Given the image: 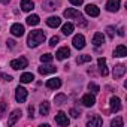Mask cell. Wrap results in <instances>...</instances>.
Masks as SVG:
<instances>
[{"label":"cell","mask_w":127,"mask_h":127,"mask_svg":"<svg viewBox=\"0 0 127 127\" xmlns=\"http://www.w3.org/2000/svg\"><path fill=\"white\" fill-rule=\"evenodd\" d=\"M46 36H45V32L43 30H33L29 37H27V45L30 48H36L37 45H40L42 42H45Z\"/></svg>","instance_id":"1"},{"label":"cell","mask_w":127,"mask_h":127,"mask_svg":"<svg viewBox=\"0 0 127 127\" xmlns=\"http://www.w3.org/2000/svg\"><path fill=\"white\" fill-rule=\"evenodd\" d=\"M29 66V61L26 57H20V58H14L11 61V67L15 69V70H20V69H26Z\"/></svg>","instance_id":"2"},{"label":"cell","mask_w":127,"mask_h":127,"mask_svg":"<svg viewBox=\"0 0 127 127\" xmlns=\"http://www.w3.org/2000/svg\"><path fill=\"white\" fill-rule=\"evenodd\" d=\"M27 96H29V93H27V90L24 88V87H17V90H15V99H17V102L18 103H23V102H26L27 100Z\"/></svg>","instance_id":"3"},{"label":"cell","mask_w":127,"mask_h":127,"mask_svg":"<svg viewBox=\"0 0 127 127\" xmlns=\"http://www.w3.org/2000/svg\"><path fill=\"white\" fill-rule=\"evenodd\" d=\"M69 118H67V115L64 114V112H63V111H60L57 115H55V124H58V126H63V127H64V126H69Z\"/></svg>","instance_id":"4"},{"label":"cell","mask_w":127,"mask_h":127,"mask_svg":"<svg viewBox=\"0 0 127 127\" xmlns=\"http://www.w3.org/2000/svg\"><path fill=\"white\" fill-rule=\"evenodd\" d=\"M63 15H64L67 20H70V18H75V20H79L81 17H82V14L79 12V11H76L75 8H67L66 11H64V14H63Z\"/></svg>","instance_id":"5"},{"label":"cell","mask_w":127,"mask_h":127,"mask_svg":"<svg viewBox=\"0 0 127 127\" xmlns=\"http://www.w3.org/2000/svg\"><path fill=\"white\" fill-rule=\"evenodd\" d=\"M72 43H73V46H75L76 49H82V48L85 46V37H84L82 34H75Z\"/></svg>","instance_id":"6"},{"label":"cell","mask_w":127,"mask_h":127,"mask_svg":"<svg viewBox=\"0 0 127 127\" xmlns=\"http://www.w3.org/2000/svg\"><path fill=\"white\" fill-rule=\"evenodd\" d=\"M81 103L84 105V106H87V108H91V106H94V103H96V97L93 96V94H84L82 96V99H81Z\"/></svg>","instance_id":"7"},{"label":"cell","mask_w":127,"mask_h":127,"mask_svg":"<svg viewBox=\"0 0 127 127\" xmlns=\"http://www.w3.org/2000/svg\"><path fill=\"white\" fill-rule=\"evenodd\" d=\"M109 106H111V111L112 112H118L121 109V100H120V97L112 96L111 100H109Z\"/></svg>","instance_id":"8"},{"label":"cell","mask_w":127,"mask_h":127,"mask_svg":"<svg viewBox=\"0 0 127 127\" xmlns=\"http://www.w3.org/2000/svg\"><path fill=\"white\" fill-rule=\"evenodd\" d=\"M69 55H70V49L67 48V46H61L57 52H55V57L58 58V60H64V58H69Z\"/></svg>","instance_id":"9"},{"label":"cell","mask_w":127,"mask_h":127,"mask_svg":"<svg viewBox=\"0 0 127 127\" xmlns=\"http://www.w3.org/2000/svg\"><path fill=\"white\" fill-rule=\"evenodd\" d=\"M114 79H120V78H123L124 76V73H126V66L124 64H117L115 67H114Z\"/></svg>","instance_id":"10"},{"label":"cell","mask_w":127,"mask_h":127,"mask_svg":"<svg viewBox=\"0 0 127 127\" xmlns=\"http://www.w3.org/2000/svg\"><path fill=\"white\" fill-rule=\"evenodd\" d=\"M58 6V0H43V3H42V8L45 11H54L57 9Z\"/></svg>","instance_id":"11"},{"label":"cell","mask_w":127,"mask_h":127,"mask_svg":"<svg viewBox=\"0 0 127 127\" xmlns=\"http://www.w3.org/2000/svg\"><path fill=\"white\" fill-rule=\"evenodd\" d=\"M120 5H121V0H108L106 3V9L109 12H117L120 9Z\"/></svg>","instance_id":"12"},{"label":"cell","mask_w":127,"mask_h":127,"mask_svg":"<svg viewBox=\"0 0 127 127\" xmlns=\"http://www.w3.org/2000/svg\"><path fill=\"white\" fill-rule=\"evenodd\" d=\"M11 33L14 34V36H17V37H20V36H23L24 34V26L23 24H12V27H11Z\"/></svg>","instance_id":"13"},{"label":"cell","mask_w":127,"mask_h":127,"mask_svg":"<svg viewBox=\"0 0 127 127\" xmlns=\"http://www.w3.org/2000/svg\"><path fill=\"white\" fill-rule=\"evenodd\" d=\"M20 117H21V111H20V109H14L12 114H11L9 118H8V126H14V124L20 120Z\"/></svg>","instance_id":"14"},{"label":"cell","mask_w":127,"mask_h":127,"mask_svg":"<svg viewBox=\"0 0 127 127\" xmlns=\"http://www.w3.org/2000/svg\"><path fill=\"white\" fill-rule=\"evenodd\" d=\"M97 64H99V70H100V73H102L103 76H108L109 70H108V66H106V60H105L103 57H100V58L97 60Z\"/></svg>","instance_id":"15"},{"label":"cell","mask_w":127,"mask_h":127,"mask_svg":"<svg viewBox=\"0 0 127 127\" xmlns=\"http://www.w3.org/2000/svg\"><path fill=\"white\" fill-rule=\"evenodd\" d=\"M61 87V79L60 78H52V79H48L46 81V88H51V90H57Z\"/></svg>","instance_id":"16"},{"label":"cell","mask_w":127,"mask_h":127,"mask_svg":"<svg viewBox=\"0 0 127 127\" xmlns=\"http://www.w3.org/2000/svg\"><path fill=\"white\" fill-rule=\"evenodd\" d=\"M85 12H87L90 17H99L100 9H99L96 5H87V6H85Z\"/></svg>","instance_id":"17"},{"label":"cell","mask_w":127,"mask_h":127,"mask_svg":"<svg viewBox=\"0 0 127 127\" xmlns=\"http://www.w3.org/2000/svg\"><path fill=\"white\" fill-rule=\"evenodd\" d=\"M103 124V120L100 118V115H94L91 120H88V123H87V126L88 127H100Z\"/></svg>","instance_id":"18"},{"label":"cell","mask_w":127,"mask_h":127,"mask_svg":"<svg viewBox=\"0 0 127 127\" xmlns=\"http://www.w3.org/2000/svg\"><path fill=\"white\" fill-rule=\"evenodd\" d=\"M127 55V48L124 45H118L114 49V57H126Z\"/></svg>","instance_id":"19"},{"label":"cell","mask_w":127,"mask_h":127,"mask_svg":"<svg viewBox=\"0 0 127 127\" xmlns=\"http://www.w3.org/2000/svg\"><path fill=\"white\" fill-rule=\"evenodd\" d=\"M33 8H34V3L32 0H21V9L24 12H30Z\"/></svg>","instance_id":"20"},{"label":"cell","mask_w":127,"mask_h":127,"mask_svg":"<svg viewBox=\"0 0 127 127\" xmlns=\"http://www.w3.org/2000/svg\"><path fill=\"white\" fill-rule=\"evenodd\" d=\"M105 43V36L102 34V33H96L94 36H93V45L94 46H100V45H103Z\"/></svg>","instance_id":"21"},{"label":"cell","mask_w":127,"mask_h":127,"mask_svg":"<svg viewBox=\"0 0 127 127\" xmlns=\"http://www.w3.org/2000/svg\"><path fill=\"white\" fill-rule=\"evenodd\" d=\"M54 72H57V67H54V66H40L39 67V73L40 75H48V73H54Z\"/></svg>","instance_id":"22"},{"label":"cell","mask_w":127,"mask_h":127,"mask_svg":"<svg viewBox=\"0 0 127 127\" xmlns=\"http://www.w3.org/2000/svg\"><path fill=\"white\" fill-rule=\"evenodd\" d=\"M46 24H48L49 27L55 29V27H58V26L61 24V20H60L58 17H49V18L46 20Z\"/></svg>","instance_id":"23"},{"label":"cell","mask_w":127,"mask_h":127,"mask_svg":"<svg viewBox=\"0 0 127 127\" xmlns=\"http://www.w3.org/2000/svg\"><path fill=\"white\" fill-rule=\"evenodd\" d=\"M39 112H40V115H48L49 114V103L48 102H43V103H40V106H39Z\"/></svg>","instance_id":"24"},{"label":"cell","mask_w":127,"mask_h":127,"mask_svg":"<svg viewBox=\"0 0 127 127\" xmlns=\"http://www.w3.org/2000/svg\"><path fill=\"white\" fill-rule=\"evenodd\" d=\"M61 32L64 33L66 36H69V34H72V32H73V24L72 23H66L64 26L61 27Z\"/></svg>","instance_id":"25"},{"label":"cell","mask_w":127,"mask_h":127,"mask_svg":"<svg viewBox=\"0 0 127 127\" xmlns=\"http://www.w3.org/2000/svg\"><path fill=\"white\" fill-rule=\"evenodd\" d=\"M39 17L37 15H30V17H27V24L29 26H37L39 24Z\"/></svg>","instance_id":"26"},{"label":"cell","mask_w":127,"mask_h":127,"mask_svg":"<svg viewBox=\"0 0 127 127\" xmlns=\"http://www.w3.org/2000/svg\"><path fill=\"white\" fill-rule=\"evenodd\" d=\"M33 79H34L33 73H23V75H21V78H20V81H21V82H24V84H27V82H32Z\"/></svg>","instance_id":"27"},{"label":"cell","mask_w":127,"mask_h":127,"mask_svg":"<svg viewBox=\"0 0 127 127\" xmlns=\"http://www.w3.org/2000/svg\"><path fill=\"white\" fill-rule=\"evenodd\" d=\"M66 94H57L55 97H54V102H55V105H63L66 102Z\"/></svg>","instance_id":"28"},{"label":"cell","mask_w":127,"mask_h":127,"mask_svg":"<svg viewBox=\"0 0 127 127\" xmlns=\"http://www.w3.org/2000/svg\"><path fill=\"white\" fill-rule=\"evenodd\" d=\"M123 124H124V121H123L121 117H117V118H114V120L111 121V126H112V127H123Z\"/></svg>","instance_id":"29"},{"label":"cell","mask_w":127,"mask_h":127,"mask_svg":"<svg viewBox=\"0 0 127 127\" xmlns=\"http://www.w3.org/2000/svg\"><path fill=\"white\" fill-rule=\"evenodd\" d=\"M87 61H91V55H79L76 58L78 64H82V63H87Z\"/></svg>","instance_id":"30"},{"label":"cell","mask_w":127,"mask_h":127,"mask_svg":"<svg viewBox=\"0 0 127 127\" xmlns=\"http://www.w3.org/2000/svg\"><path fill=\"white\" fill-rule=\"evenodd\" d=\"M88 90H90L93 94H97V93L100 91V87H99L97 84H94V82H90V84H88Z\"/></svg>","instance_id":"31"},{"label":"cell","mask_w":127,"mask_h":127,"mask_svg":"<svg viewBox=\"0 0 127 127\" xmlns=\"http://www.w3.org/2000/svg\"><path fill=\"white\" fill-rule=\"evenodd\" d=\"M52 58H54L52 54H43V55L40 57V61H42V63H51Z\"/></svg>","instance_id":"32"},{"label":"cell","mask_w":127,"mask_h":127,"mask_svg":"<svg viewBox=\"0 0 127 127\" xmlns=\"http://www.w3.org/2000/svg\"><path fill=\"white\" fill-rule=\"evenodd\" d=\"M106 33H108V36L112 39V37L115 36V29H114L112 26H109V27H106Z\"/></svg>","instance_id":"33"},{"label":"cell","mask_w":127,"mask_h":127,"mask_svg":"<svg viewBox=\"0 0 127 127\" xmlns=\"http://www.w3.org/2000/svg\"><path fill=\"white\" fill-rule=\"evenodd\" d=\"M58 40H60V39H58V36H52V37L49 39V46H52V48H54V46L58 43Z\"/></svg>","instance_id":"34"},{"label":"cell","mask_w":127,"mask_h":127,"mask_svg":"<svg viewBox=\"0 0 127 127\" xmlns=\"http://www.w3.org/2000/svg\"><path fill=\"white\" fill-rule=\"evenodd\" d=\"M76 23H78L79 27H85V26H87V20H85L84 17H81L79 20H76Z\"/></svg>","instance_id":"35"},{"label":"cell","mask_w":127,"mask_h":127,"mask_svg":"<svg viewBox=\"0 0 127 127\" xmlns=\"http://www.w3.org/2000/svg\"><path fill=\"white\" fill-rule=\"evenodd\" d=\"M5 109H6V103L5 102H0V115H5Z\"/></svg>","instance_id":"36"},{"label":"cell","mask_w":127,"mask_h":127,"mask_svg":"<svg viewBox=\"0 0 127 127\" xmlns=\"http://www.w3.org/2000/svg\"><path fill=\"white\" fill-rule=\"evenodd\" d=\"M69 2H70L72 5H75V6H81V5H82V0H69Z\"/></svg>","instance_id":"37"},{"label":"cell","mask_w":127,"mask_h":127,"mask_svg":"<svg viewBox=\"0 0 127 127\" xmlns=\"http://www.w3.org/2000/svg\"><path fill=\"white\" fill-rule=\"evenodd\" d=\"M29 114H30L29 117H30V118H33V114H34V106H33V105H30V106H29Z\"/></svg>","instance_id":"38"},{"label":"cell","mask_w":127,"mask_h":127,"mask_svg":"<svg viewBox=\"0 0 127 127\" xmlns=\"http://www.w3.org/2000/svg\"><path fill=\"white\" fill-rule=\"evenodd\" d=\"M70 115H72L73 118H78V117H79V112H78L76 109H70Z\"/></svg>","instance_id":"39"},{"label":"cell","mask_w":127,"mask_h":127,"mask_svg":"<svg viewBox=\"0 0 127 127\" xmlns=\"http://www.w3.org/2000/svg\"><path fill=\"white\" fill-rule=\"evenodd\" d=\"M8 46H9V48H15V40L9 39V40H8Z\"/></svg>","instance_id":"40"},{"label":"cell","mask_w":127,"mask_h":127,"mask_svg":"<svg viewBox=\"0 0 127 127\" xmlns=\"http://www.w3.org/2000/svg\"><path fill=\"white\" fill-rule=\"evenodd\" d=\"M2 78H3L5 81H8V82H9V81H12V76H11V75H2Z\"/></svg>","instance_id":"41"},{"label":"cell","mask_w":127,"mask_h":127,"mask_svg":"<svg viewBox=\"0 0 127 127\" xmlns=\"http://www.w3.org/2000/svg\"><path fill=\"white\" fill-rule=\"evenodd\" d=\"M118 34H120V36H124V29H120V30H118Z\"/></svg>","instance_id":"42"},{"label":"cell","mask_w":127,"mask_h":127,"mask_svg":"<svg viewBox=\"0 0 127 127\" xmlns=\"http://www.w3.org/2000/svg\"><path fill=\"white\" fill-rule=\"evenodd\" d=\"M0 2H3V3H8V2H9V0H0Z\"/></svg>","instance_id":"43"}]
</instances>
